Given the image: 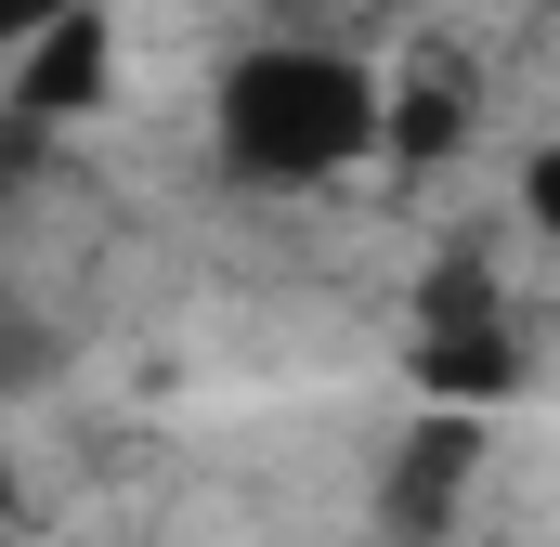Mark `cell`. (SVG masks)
<instances>
[{"instance_id":"1","label":"cell","mask_w":560,"mask_h":547,"mask_svg":"<svg viewBox=\"0 0 560 547\" xmlns=\"http://www.w3.org/2000/svg\"><path fill=\"white\" fill-rule=\"evenodd\" d=\"M392 143V66L352 39H248L209 66V156L248 196H339Z\"/></svg>"},{"instance_id":"2","label":"cell","mask_w":560,"mask_h":547,"mask_svg":"<svg viewBox=\"0 0 560 547\" xmlns=\"http://www.w3.org/2000/svg\"><path fill=\"white\" fill-rule=\"evenodd\" d=\"M469 482H482V417H456V405H418L405 456H392V496H378V522H392L405 547H430V535H456Z\"/></svg>"},{"instance_id":"3","label":"cell","mask_w":560,"mask_h":547,"mask_svg":"<svg viewBox=\"0 0 560 547\" xmlns=\"http://www.w3.org/2000/svg\"><path fill=\"white\" fill-rule=\"evenodd\" d=\"M105 92H118V0L66 13V26L13 66V118H39V131H52V118H92Z\"/></svg>"},{"instance_id":"4","label":"cell","mask_w":560,"mask_h":547,"mask_svg":"<svg viewBox=\"0 0 560 547\" xmlns=\"http://www.w3.org/2000/svg\"><path fill=\"white\" fill-rule=\"evenodd\" d=\"M469 118H482V105H469L456 66H405V79H392V143H378V170H443V156L469 143Z\"/></svg>"},{"instance_id":"5","label":"cell","mask_w":560,"mask_h":547,"mask_svg":"<svg viewBox=\"0 0 560 547\" xmlns=\"http://www.w3.org/2000/svg\"><path fill=\"white\" fill-rule=\"evenodd\" d=\"M66 13H92V0H0V79H13V66H26V53L66 26Z\"/></svg>"},{"instance_id":"6","label":"cell","mask_w":560,"mask_h":547,"mask_svg":"<svg viewBox=\"0 0 560 547\" xmlns=\"http://www.w3.org/2000/svg\"><path fill=\"white\" fill-rule=\"evenodd\" d=\"M522 222H535V235H560V131L522 143Z\"/></svg>"}]
</instances>
